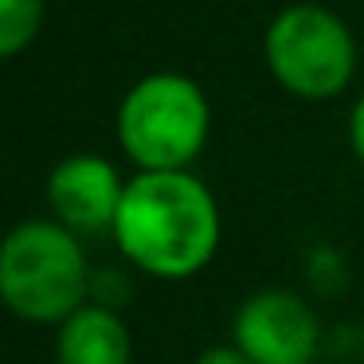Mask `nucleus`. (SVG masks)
I'll list each match as a JSON object with an SVG mask.
<instances>
[{
	"label": "nucleus",
	"instance_id": "nucleus-9",
	"mask_svg": "<svg viewBox=\"0 0 364 364\" xmlns=\"http://www.w3.org/2000/svg\"><path fill=\"white\" fill-rule=\"evenodd\" d=\"M196 364H255V360L239 345H215V348H208V353H200Z\"/></svg>",
	"mask_w": 364,
	"mask_h": 364
},
{
	"label": "nucleus",
	"instance_id": "nucleus-6",
	"mask_svg": "<svg viewBox=\"0 0 364 364\" xmlns=\"http://www.w3.org/2000/svg\"><path fill=\"white\" fill-rule=\"evenodd\" d=\"M122 196H126V188H122L114 165L102 157H87V153L55 165V173L48 181V200L59 223L67 231H87V235L106 228L114 231Z\"/></svg>",
	"mask_w": 364,
	"mask_h": 364
},
{
	"label": "nucleus",
	"instance_id": "nucleus-10",
	"mask_svg": "<svg viewBox=\"0 0 364 364\" xmlns=\"http://www.w3.org/2000/svg\"><path fill=\"white\" fill-rule=\"evenodd\" d=\"M348 134H353V149H356V157H360V165H364V98L356 102V110H353Z\"/></svg>",
	"mask_w": 364,
	"mask_h": 364
},
{
	"label": "nucleus",
	"instance_id": "nucleus-3",
	"mask_svg": "<svg viewBox=\"0 0 364 364\" xmlns=\"http://www.w3.org/2000/svg\"><path fill=\"white\" fill-rule=\"evenodd\" d=\"M122 149L145 173H181L208 137V102L184 75H149L118 110Z\"/></svg>",
	"mask_w": 364,
	"mask_h": 364
},
{
	"label": "nucleus",
	"instance_id": "nucleus-1",
	"mask_svg": "<svg viewBox=\"0 0 364 364\" xmlns=\"http://www.w3.org/2000/svg\"><path fill=\"white\" fill-rule=\"evenodd\" d=\"M114 235L145 274L188 278L220 247V208L188 173H141L126 184Z\"/></svg>",
	"mask_w": 364,
	"mask_h": 364
},
{
	"label": "nucleus",
	"instance_id": "nucleus-2",
	"mask_svg": "<svg viewBox=\"0 0 364 364\" xmlns=\"http://www.w3.org/2000/svg\"><path fill=\"white\" fill-rule=\"evenodd\" d=\"M87 255L63 223L28 220L4 239L0 251V290L12 314L24 321L63 325L87 298Z\"/></svg>",
	"mask_w": 364,
	"mask_h": 364
},
{
	"label": "nucleus",
	"instance_id": "nucleus-5",
	"mask_svg": "<svg viewBox=\"0 0 364 364\" xmlns=\"http://www.w3.org/2000/svg\"><path fill=\"white\" fill-rule=\"evenodd\" d=\"M235 345L255 364H309L317 348V317L298 294L262 290L239 306Z\"/></svg>",
	"mask_w": 364,
	"mask_h": 364
},
{
	"label": "nucleus",
	"instance_id": "nucleus-8",
	"mask_svg": "<svg viewBox=\"0 0 364 364\" xmlns=\"http://www.w3.org/2000/svg\"><path fill=\"white\" fill-rule=\"evenodd\" d=\"M43 0H0V51L16 55L20 48H28L40 28Z\"/></svg>",
	"mask_w": 364,
	"mask_h": 364
},
{
	"label": "nucleus",
	"instance_id": "nucleus-4",
	"mask_svg": "<svg viewBox=\"0 0 364 364\" xmlns=\"http://www.w3.org/2000/svg\"><path fill=\"white\" fill-rule=\"evenodd\" d=\"M353 36L333 12L317 4H294L270 24V75L298 98H333L353 79Z\"/></svg>",
	"mask_w": 364,
	"mask_h": 364
},
{
	"label": "nucleus",
	"instance_id": "nucleus-7",
	"mask_svg": "<svg viewBox=\"0 0 364 364\" xmlns=\"http://www.w3.org/2000/svg\"><path fill=\"white\" fill-rule=\"evenodd\" d=\"M59 364H129V329L114 309L82 306L59 325Z\"/></svg>",
	"mask_w": 364,
	"mask_h": 364
}]
</instances>
